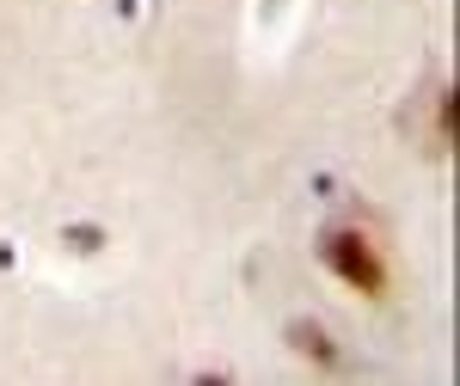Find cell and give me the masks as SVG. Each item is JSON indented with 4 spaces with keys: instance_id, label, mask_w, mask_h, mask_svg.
<instances>
[{
    "instance_id": "3",
    "label": "cell",
    "mask_w": 460,
    "mask_h": 386,
    "mask_svg": "<svg viewBox=\"0 0 460 386\" xmlns=\"http://www.w3.org/2000/svg\"><path fill=\"white\" fill-rule=\"evenodd\" d=\"M429 154H442V160L455 154V92H448V86H442L436 105H429Z\"/></svg>"
},
{
    "instance_id": "1",
    "label": "cell",
    "mask_w": 460,
    "mask_h": 386,
    "mask_svg": "<svg viewBox=\"0 0 460 386\" xmlns=\"http://www.w3.org/2000/svg\"><path fill=\"white\" fill-rule=\"evenodd\" d=\"M319 258H325L332 276L350 282L356 294H387V258H381V246H375L368 233H356V227H332V233L319 240Z\"/></svg>"
},
{
    "instance_id": "2",
    "label": "cell",
    "mask_w": 460,
    "mask_h": 386,
    "mask_svg": "<svg viewBox=\"0 0 460 386\" xmlns=\"http://www.w3.org/2000/svg\"><path fill=\"white\" fill-rule=\"evenodd\" d=\"M288 344L307 355V362H319V368H338V362H344L338 344H332V331H325L319 319H295V325H288Z\"/></svg>"
}]
</instances>
